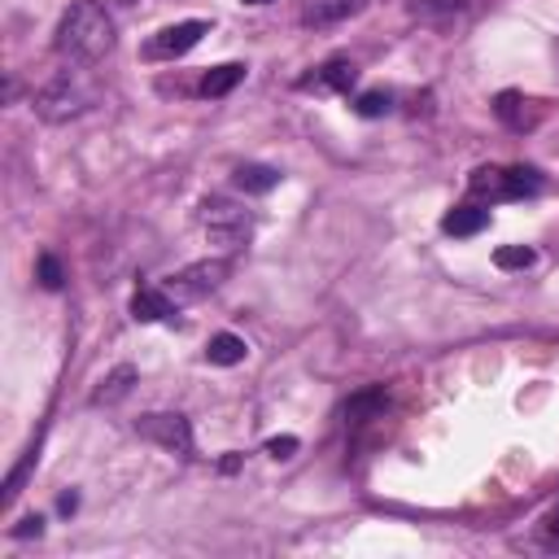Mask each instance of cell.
<instances>
[{"instance_id": "obj_13", "label": "cell", "mask_w": 559, "mask_h": 559, "mask_svg": "<svg viewBox=\"0 0 559 559\" xmlns=\"http://www.w3.org/2000/svg\"><path fill=\"white\" fill-rule=\"evenodd\" d=\"M245 341L236 336V332H218V336H210V345H205V358L214 362V367H236V362H245Z\"/></svg>"}, {"instance_id": "obj_4", "label": "cell", "mask_w": 559, "mask_h": 559, "mask_svg": "<svg viewBox=\"0 0 559 559\" xmlns=\"http://www.w3.org/2000/svg\"><path fill=\"white\" fill-rule=\"evenodd\" d=\"M201 227H205V236H210L214 245L240 249V245L253 236V214H249L245 205L227 201V197H210V201L201 205Z\"/></svg>"}, {"instance_id": "obj_8", "label": "cell", "mask_w": 559, "mask_h": 559, "mask_svg": "<svg viewBox=\"0 0 559 559\" xmlns=\"http://www.w3.org/2000/svg\"><path fill=\"white\" fill-rule=\"evenodd\" d=\"M170 314H175L170 293H162V288H135V297H131V319H140V323H162V319H170Z\"/></svg>"}, {"instance_id": "obj_21", "label": "cell", "mask_w": 559, "mask_h": 559, "mask_svg": "<svg viewBox=\"0 0 559 559\" xmlns=\"http://www.w3.org/2000/svg\"><path fill=\"white\" fill-rule=\"evenodd\" d=\"M297 450V437H271L266 441V454H275V459H288Z\"/></svg>"}, {"instance_id": "obj_19", "label": "cell", "mask_w": 559, "mask_h": 559, "mask_svg": "<svg viewBox=\"0 0 559 559\" xmlns=\"http://www.w3.org/2000/svg\"><path fill=\"white\" fill-rule=\"evenodd\" d=\"M389 105H393V96L380 92V87H376V92H362V96L354 100V109H358L362 118H380V114H389Z\"/></svg>"}, {"instance_id": "obj_11", "label": "cell", "mask_w": 559, "mask_h": 559, "mask_svg": "<svg viewBox=\"0 0 559 559\" xmlns=\"http://www.w3.org/2000/svg\"><path fill=\"white\" fill-rule=\"evenodd\" d=\"M231 183H236L240 192H249V197H262V192H271V188L280 183V170H275V166H262V162H245V166H236Z\"/></svg>"}, {"instance_id": "obj_24", "label": "cell", "mask_w": 559, "mask_h": 559, "mask_svg": "<svg viewBox=\"0 0 559 559\" xmlns=\"http://www.w3.org/2000/svg\"><path fill=\"white\" fill-rule=\"evenodd\" d=\"M550 528H555V533H559V507H555V511H550Z\"/></svg>"}, {"instance_id": "obj_22", "label": "cell", "mask_w": 559, "mask_h": 559, "mask_svg": "<svg viewBox=\"0 0 559 559\" xmlns=\"http://www.w3.org/2000/svg\"><path fill=\"white\" fill-rule=\"evenodd\" d=\"M39 528H44V520L39 515H26V520H17L13 537H39Z\"/></svg>"}, {"instance_id": "obj_10", "label": "cell", "mask_w": 559, "mask_h": 559, "mask_svg": "<svg viewBox=\"0 0 559 559\" xmlns=\"http://www.w3.org/2000/svg\"><path fill=\"white\" fill-rule=\"evenodd\" d=\"M358 9H362V0H306L301 22L306 26H336L341 17H349Z\"/></svg>"}, {"instance_id": "obj_3", "label": "cell", "mask_w": 559, "mask_h": 559, "mask_svg": "<svg viewBox=\"0 0 559 559\" xmlns=\"http://www.w3.org/2000/svg\"><path fill=\"white\" fill-rule=\"evenodd\" d=\"M467 188L476 197H489V201H515V197H533L542 188V175L533 166H476Z\"/></svg>"}, {"instance_id": "obj_1", "label": "cell", "mask_w": 559, "mask_h": 559, "mask_svg": "<svg viewBox=\"0 0 559 559\" xmlns=\"http://www.w3.org/2000/svg\"><path fill=\"white\" fill-rule=\"evenodd\" d=\"M52 48H57L66 61H74V66H92V61H100V57L114 48V17H109L100 4L79 0V4L66 9Z\"/></svg>"}, {"instance_id": "obj_15", "label": "cell", "mask_w": 559, "mask_h": 559, "mask_svg": "<svg viewBox=\"0 0 559 559\" xmlns=\"http://www.w3.org/2000/svg\"><path fill=\"white\" fill-rule=\"evenodd\" d=\"M528 105H533V100H524L520 92H502V96L493 100V114H498V118H502L511 131H524V127H533Z\"/></svg>"}, {"instance_id": "obj_14", "label": "cell", "mask_w": 559, "mask_h": 559, "mask_svg": "<svg viewBox=\"0 0 559 559\" xmlns=\"http://www.w3.org/2000/svg\"><path fill=\"white\" fill-rule=\"evenodd\" d=\"M131 384H135V367H114V371L100 380V389L92 393V402H96V406H114V402H122V397L131 393Z\"/></svg>"}, {"instance_id": "obj_23", "label": "cell", "mask_w": 559, "mask_h": 559, "mask_svg": "<svg viewBox=\"0 0 559 559\" xmlns=\"http://www.w3.org/2000/svg\"><path fill=\"white\" fill-rule=\"evenodd\" d=\"M218 467H223V472H236V467H240V454H227Z\"/></svg>"}, {"instance_id": "obj_7", "label": "cell", "mask_w": 559, "mask_h": 559, "mask_svg": "<svg viewBox=\"0 0 559 559\" xmlns=\"http://www.w3.org/2000/svg\"><path fill=\"white\" fill-rule=\"evenodd\" d=\"M210 26L201 22V17H188V22H175V26H162L148 44H144V57H153V61H170V57H183L188 48H197L201 44V35H205Z\"/></svg>"}, {"instance_id": "obj_18", "label": "cell", "mask_w": 559, "mask_h": 559, "mask_svg": "<svg viewBox=\"0 0 559 559\" xmlns=\"http://www.w3.org/2000/svg\"><path fill=\"white\" fill-rule=\"evenodd\" d=\"M493 262H498L502 271H524V266H533V249H528V245H502V249L493 253Z\"/></svg>"}, {"instance_id": "obj_12", "label": "cell", "mask_w": 559, "mask_h": 559, "mask_svg": "<svg viewBox=\"0 0 559 559\" xmlns=\"http://www.w3.org/2000/svg\"><path fill=\"white\" fill-rule=\"evenodd\" d=\"M441 227H445L450 236H476V231L489 227V210H480V205H454V210L441 218Z\"/></svg>"}, {"instance_id": "obj_9", "label": "cell", "mask_w": 559, "mask_h": 559, "mask_svg": "<svg viewBox=\"0 0 559 559\" xmlns=\"http://www.w3.org/2000/svg\"><path fill=\"white\" fill-rule=\"evenodd\" d=\"M354 83H358V66L345 61V57H332L328 66H319V70L306 79V87H332V92H349Z\"/></svg>"}, {"instance_id": "obj_20", "label": "cell", "mask_w": 559, "mask_h": 559, "mask_svg": "<svg viewBox=\"0 0 559 559\" xmlns=\"http://www.w3.org/2000/svg\"><path fill=\"white\" fill-rule=\"evenodd\" d=\"M35 275H39V284H44V288H52V293L66 284V271H61V262H57L52 253H39V266H35Z\"/></svg>"}, {"instance_id": "obj_2", "label": "cell", "mask_w": 559, "mask_h": 559, "mask_svg": "<svg viewBox=\"0 0 559 559\" xmlns=\"http://www.w3.org/2000/svg\"><path fill=\"white\" fill-rule=\"evenodd\" d=\"M92 100H96V92H92L74 70H66V74H57L48 87H39V96H35V114H39L44 122H70V118L87 114Z\"/></svg>"}, {"instance_id": "obj_16", "label": "cell", "mask_w": 559, "mask_h": 559, "mask_svg": "<svg viewBox=\"0 0 559 559\" xmlns=\"http://www.w3.org/2000/svg\"><path fill=\"white\" fill-rule=\"evenodd\" d=\"M240 79H245V66H240V61H227V66H214V70L201 79V92H205V96H227Z\"/></svg>"}, {"instance_id": "obj_17", "label": "cell", "mask_w": 559, "mask_h": 559, "mask_svg": "<svg viewBox=\"0 0 559 559\" xmlns=\"http://www.w3.org/2000/svg\"><path fill=\"white\" fill-rule=\"evenodd\" d=\"M376 411H384V389H367V393H358V397L345 406V419H349V424H362V419L376 415Z\"/></svg>"}, {"instance_id": "obj_25", "label": "cell", "mask_w": 559, "mask_h": 559, "mask_svg": "<svg viewBox=\"0 0 559 559\" xmlns=\"http://www.w3.org/2000/svg\"><path fill=\"white\" fill-rule=\"evenodd\" d=\"M240 4H271V0H240Z\"/></svg>"}, {"instance_id": "obj_6", "label": "cell", "mask_w": 559, "mask_h": 559, "mask_svg": "<svg viewBox=\"0 0 559 559\" xmlns=\"http://www.w3.org/2000/svg\"><path fill=\"white\" fill-rule=\"evenodd\" d=\"M135 432H140L144 441L170 450V454H192V428H188V419L175 415V411H153V415H144V419L135 424Z\"/></svg>"}, {"instance_id": "obj_5", "label": "cell", "mask_w": 559, "mask_h": 559, "mask_svg": "<svg viewBox=\"0 0 559 559\" xmlns=\"http://www.w3.org/2000/svg\"><path fill=\"white\" fill-rule=\"evenodd\" d=\"M227 258H201V262H192V266H183L179 275H170V284H166V293L175 297V301H197V297H210L223 280H227Z\"/></svg>"}]
</instances>
